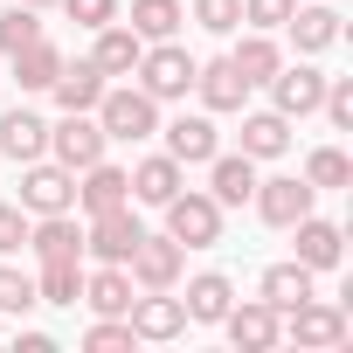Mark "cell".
I'll list each match as a JSON object with an SVG mask.
<instances>
[{
    "instance_id": "ffe728a7",
    "label": "cell",
    "mask_w": 353,
    "mask_h": 353,
    "mask_svg": "<svg viewBox=\"0 0 353 353\" xmlns=\"http://www.w3.org/2000/svg\"><path fill=\"white\" fill-rule=\"evenodd\" d=\"M83 305H90L97 319H125V305H132V270H125V263L83 270Z\"/></svg>"
},
{
    "instance_id": "8d00e7d4",
    "label": "cell",
    "mask_w": 353,
    "mask_h": 353,
    "mask_svg": "<svg viewBox=\"0 0 353 353\" xmlns=\"http://www.w3.org/2000/svg\"><path fill=\"white\" fill-rule=\"evenodd\" d=\"M319 111H325V118L346 132V125H353V77H325V97H319Z\"/></svg>"
},
{
    "instance_id": "1f68e13d",
    "label": "cell",
    "mask_w": 353,
    "mask_h": 353,
    "mask_svg": "<svg viewBox=\"0 0 353 353\" xmlns=\"http://www.w3.org/2000/svg\"><path fill=\"white\" fill-rule=\"evenodd\" d=\"M305 181H312L319 194H325V188H346V181H353V159H346L339 145H319V152L305 159Z\"/></svg>"
},
{
    "instance_id": "4316f807",
    "label": "cell",
    "mask_w": 353,
    "mask_h": 353,
    "mask_svg": "<svg viewBox=\"0 0 353 353\" xmlns=\"http://www.w3.org/2000/svg\"><path fill=\"white\" fill-rule=\"evenodd\" d=\"M291 42H298V56H319V49H332L339 42V14L332 8H291Z\"/></svg>"
},
{
    "instance_id": "f546056e",
    "label": "cell",
    "mask_w": 353,
    "mask_h": 353,
    "mask_svg": "<svg viewBox=\"0 0 353 353\" xmlns=\"http://www.w3.org/2000/svg\"><path fill=\"white\" fill-rule=\"evenodd\" d=\"M56 70H63V49L42 35V42H28V49H14V83L21 90H49L56 83Z\"/></svg>"
},
{
    "instance_id": "4dcf8cb0",
    "label": "cell",
    "mask_w": 353,
    "mask_h": 353,
    "mask_svg": "<svg viewBox=\"0 0 353 353\" xmlns=\"http://www.w3.org/2000/svg\"><path fill=\"white\" fill-rule=\"evenodd\" d=\"M35 298H42V305H77V298H83V263H42Z\"/></svg>"
},
{
    "instance_id": "d6a6232c",
    "label": "cell",
    "mask_w": 353,
    "mask_h": 353,
    "mask_svg": "<svg viewBox=\"0 0 353 353\" xmlns=\"http://www.w3.org/2000/svg\"><path fill=\"white\" fill-rule=\"evenodd\" d=\"M28 42H42V8H21V0H14V8L8 14H0V49H28Z\"/></svg>"
},
{
    "instance_id": "484cf974",
    "label": "cell",
    "mask_w": 353,
    "mask_h": 353,
    "mask_svg": "<svg viewBox=\"0 0 353 353\" xmlns=\"http://www.w3.org/2000/svg\"><path fill=\"white\" fill-rule=\"evenodd\" d=\"M312 277H319V270H305L298 256H291V263H270V270H263V284H256V298H263V305H277V312H291L298 298H312Z\"/></svg>"
},
{
    "instance_id": "f1b7e54d",
    "label": "cell",
    "mask_w": 353,
    "mask_h": 353,
    "mask_svg": "<svg viewBox=\"0 0 353 353\" xmlns=\"http://www.w3.org/2000/svg\"><path fill=\"white\" fill-rule=\"evenodd\" d=\"M181 0H132V35L139 42H173L181 35Z\"/></svg>"
},
{
    "instance_id": "277c9868",
    "label": "cell",
    "mask_w": 353,
    "mask_h": 353,
    "mask_svg": "<svg viewBox=\"0 0 353 353\" xmlns=\"http://www.w3.org/2000/svg\"><path fill=\"white\" fill-rule=\"evenodd\" d=\"M21 208L28 215H63L77 208V173L63 159H28L21 166Z\"/></svg>"
},
{
    "instance_id": "d4e9b609",
    "label": "cell",
    "mask_w": 353,
    "mask_h": 353,
    "mask_svg": "<svg viewBox=\"0 0 353 353\" xmlns=\"http://www.w3.org/2000/svg\"><path fill=\"white\" fill-rule=\"evenodd\" d=\"M243 152H250V159L291 152V118H284V111H250V118H243Z\"/></svg>"
},
{
    "instance_id": "ac0fdd59",
    "label": "cell",
    "mask_w": 353,
    "mask_h": 353,
    "mask_svg": "<svg viewBox=\"0 0 353 353\" xmlns=\"http://www.w3.org/2000/svg\"><path fill=\"white\" fill-rule=\"evenodd\" d=\"M208 194H215L222 208H243V201L256 194V159H250V152H215V159H208Z\"/></svg>"
},
{
    "instance_id": "e575fe53",
    "label": "cell",
    "mask_w": 353,
    "mask_h": 353,
    "mask_svg": "<svg viewBox=\"0 0 353 353\" xmlns=\"http://www.w3.org/2000/svg\"><path fill=\"white\" fill-rule=\"evenodd\" d=\"M35 305H42V298H35V277L0 263V312H14V319H21V312H35Z\"/></svg>"
},
{
    "instance_id": "7a4b0ae2",
    "label": "cell",
    "mask_w": 353,
    "mask_h": 353,
    "mask_svg": "<svg viewBox=\"0 0 353 353\" xmlns=\"http://www.w3.org/2000/svg\"><path fill=\"white\" fill-rule=\"evenodd\" d=\"M194 70H201V63H194L181 42H145V56H139L132 77H139V90H145L152 104H173V97L194 90Z\"/></svg>"
},
{
    "instance_id": "44dd1931",
    "label": "cell",
    "mask_w": 353,
    "mask_h": 353,
    "mask_svg": "<svg viewBox=\"0 0 353 353\" xmlns=\"http://www.w3.org/2000/svg\"><path fill=\"white\" fill-rule=\"evenodd\" d=\"M104 83H111V77H104V70H97L90 56H83V63H63L49 90H56V104H63V111H97V97H104Z\"/></svg>"
},
{
    "instance_id": "74e56055",
    "label": "cell",
    "mask_w": 353,
    "mask_h": 353,
    "mask_svg": "<svg viewBox=\"0 0 353 353\" xmlns=\"http://www.w3.org/2000/svg\"><path fill=\"white\" fill-rule=\"evenodd\" d=\"M291 8H298V0H243V21L263 28V35H277V28L291 21Z\"/></svg>"
},
{
    "instance_id": "7402d4cb",
    "label": "cell",
    "mask_w": 353,
    "mask_h": 353,
    "mask_svg": "<svg viewBox=\"0 0 353 353\" xmlns=\"http://www.w3.org/2000/svg\"><path fill=\"white\" fill-rule=\"evenodd\" d=\"M194 90H201L208 111H243V97H250V83H243V70H236L229 56L201 63V70H194Z\"/></svg>"
},
{
    "instance_id": "f35d334b",
    "label": "cell",
    "mask_w": 353,
    "mask_h": 353,
    "mask_svg": "<svg viewBox=\"0 0 353 353\" xmlns=\"http://www.w3.org/2000/svg\"><path fill=\"white\" fill-rule=\"evenodd\" d=\"M28 243V208L21 201H0V256H14Z\"/></svg>"
},
{
    "instance_id": "cb8c5ba5",
    "label": "cell",
    "mask_w": 353,
    "mask_h": 353,
    "mask_svg": "<svg viewBox=\"0 0 353 353\" xmlns=\"http://www.w3.org/2000/svg\"><path fill=\"white\" fill-rule=\"evenodd\" d=\"M49 152V125L35 118V111H8V118H0V159H42Z\"/></svg>"
},
{
    "instance_id": "5bb4252c",
    "label": "cell",
    "mask_w": 353,
    "mask_h": 353,
    "mask_svg": "<svg viewBox=\"0 0 353 353\" xmlns=\"http://www.w3.org/2000/svg\"><path fill=\"white\" fill-rule=\"evenodd\" d=\"M166 152L181 159V166H208V159L222 152V132H215V118H208V111H194V118L181 111V118L166 125Z\"/></svg>"
},
{
    "instance_id": "2e32d148",
    "label": "cell",
    "mask_w": 353,
    "mask_h": 353,
    "mask_svg": "<svg viewBox=\"0 0 353 353\" xmlns=\"http://www.w3.org/2000/svg\"><path fill=\"white\" fill-rule=\"evenodd\" d=\"M181 181H188V166L173 159V152H152V159H139V166H132V201L166 208L173 194H181Z\"/></svg>"
},
{
    "instance_id": "ba28073f",
    "label": "cell",
    "mask_w": 353,
    "mask_h": 353,
    "mask_svg": "<svg viewBox=\"0 0 353 353\" xmlns=\"http://www.w3.org/2000/svg\"><path fill=\"white\" fill-rule=\"evenodd\" d=\"M104 145H111V139H104V125H97L90 111H63V125H49V152H56L70 173H83L90 159H104Z\"/></svg>"
},
{
    "instance_id": "8fae6325",
    "label": "cell",
    "mask_w": 353,
    "mask_h": 353,
    "mask_svg": "<svg viewBox=\"0 0 353 353\" xmlns=\"http://www.w3.org/2000/svg\"><path fill=\"white\" fill-rule=\"evenodd\" d=\"M319 97H325V77H319L312 63H277V77H270V111H284V118H312Z\"/></svg>"
},
{
    "instance_id": "7c38bea8",
    "label": "cell",
    "mask_w": 353,
    "mask_h": 353,
    "mask_svg": "<svg viewBox=\"0 0 353 353\" xmlns=\"http://www.w3.org/2000/svg\"><path fill=\"white\" fill-rule=\"evenodd\" d=\"M125 319H132L139 339H181V332H188V305L173 298V291H145V298H132Z\"/></svg>"
},
{
    "instance_id": "52a82bcc",
    "label": "cell",
    "mask_w": 353,
    "mask_h": 353,
    "mask_svg": "<svg viewBox=\"0 0 353 353\" xmlns=\"http://www.w3.org/2000/svg\"><path fill=\"white\" fill-rule=\"evenodd\" d=\"M256 215L270 222V229H291L298 215H312V201H319V188L305 181V173H277V181H256Z\"/></svg>"
},
{
    "instance_id": "836d02e7",
    "label": "cell",
    "mask_w": 353,
    "mask_h": 353,
    "mask_svg": "<svg viewBox=\"0 0 353 353\" xmlns=\"http://www.w3.org/2000/svg\"><path fill=\"white\" fill-rule=\"evenodd\" d=\"M132 346H139L132 319H97V325L83 332V353H132Z\"/></svg>"
},
{
    "instance_id": "603a6c76",
    "label": "cell",
    "mask_w": 353,
    "mask_h": 353,
    "mask_svg": "<svg viewBox=\"0 0 353 353\" xmlns=\"http://www.w3.org/2000/svg\"><path fill=\"white\" fill-rule=\"evenodd\" d=\"M188 325H222V312L236 305V284L222 277V270H201V277H188Z\"/></svg>"
},
{
    "instance_id": "ab89813d",
    "label": "cell",
    "mask_w": 353,
    "mask_h": 353,
    "mask_svg": "<svg viewBox=\"0 0 353 353\" xmlns=\"http://www.w3.org/2000/svg\"><path fill=\"white\" fill-rule=\"evenodd\" d=\"M56 8H70L77 28H104V21H118V0H56Z\"/></svg>"
},
{
    "instance_id": "8992f818",
    "label": "cell",
    "mask_w": 353,
    "mask_h": 353,
    "mask_svg": "<svg viewBox=\"0 0 353 353\" xmlns=\"http://www.w3.org/2000/svg\"><path fill=\"white\" fill-rule=\"evenodd\" d=\"M181 263H188V250L173 236H139V250L125 256V270H132L139 291H173V284H181Z\"/></svg>"
},
{
    "instance_id": "83f0119b",
    "label": "cell",
    "mask_w": 353,
    "mask_h": 353,
    "mask_svg": "<svg viewBox=\"0 0 353 353\" xmlns=\"http://www.w3.org/2000/svg\"><path fill=\"white\" fill-rule=\"evenodd\" d=\"M229 63H236V70H243V83L256 90V83H270V77H277V63H284V49H277V42H270L263 28H250V35L236 42V56H229Z\"/></svg>"
},
{
    "instance_id": "d590c367",
    "label": "cell",
    "mask_w": 353,
    "mask_h": 353,
    "mask_svg": "<svg viewBox=\"0 0 353 353\" xmlns=\"http://www.w3.org/2000/svg\"><path fill=\"white\" fill-rule=\"evenodd\" d=\"M194 21L208 35H236L243 28V0H194Z\"/></svg>"
},
{
    "instance_id": "4fadbf2b",
    "label": "cell",
    "mask_w": 353,
    "mask_h": 353,
    "mask_svg": "<svg viewBox=\"0 0 353 353\" xmlns=\"http://www.w3.org/2000/svg\"><path fill=\"white\" fill-rule=\"evenodd\" d=\"M222 325H229L236 353H270V346H277V305H263V298L229 305V312H222Z\"/></svg>"
},
{
    "instance_id": "b9f144b4",
    "label": "cell",
    "mask_w": 353,
    "mask_h": 353,
    "mask_svg": "<svg viewBox=\"0 0 353 353\" xmlns=\"http://www.w3.org/2000/svg\"><path fill=\"white\" fill-rule=\"evenodd\" d=\"M21 8H56V0H21Z\"/></svg>"
},
{
    "instance_id": "d6986e66",
    "label": "cell",
    "mask_w": 353,
    "mask_h": 353,
    "mask_svg": "<svg viewBox=\"0 0 353 353\" xmlns=\"http://www.w3.org/2000/svg\"><path fill=\"white\" fill-rule=\"evenodd\" d=\"M291 236H298V263H305V270H332V263L346 256V236H339V222L298 215V222H291Z\"/></svg>"
},
{
    "instance_id": "60d3db41",
    "label": "cell",
    "mask_w": 353,
    "mask_h": 353,
    "mask_svg": "<svg viewBox=\"0 0 353 353\" xmlns=\"http://www.w3.org/2000/svg\"><path fill=\"white\" fill-rule=\"evenodd\" d=\"M14 346H21V353H56V339H49V332H21Z\"/></svg>"
},
{
    "instance_id": "e0dca14e",
    "label": "cell",
    "mask_w": 353,
    "mask_h": 353,
    "mask_svg": "<svg viewBox=\"0 0 353 353\" xmlns=\"http://www.w3.org/2000/svg\"><path fill=\"white\" fill-rule=\"evenodd\" d=\"M97 42H90V63L104 70V77H132L139 70V56H145V42L132 35V21H104V28H90Z\"/></svg>"
},
{
    "instance_id": "30bf717a",
    "label": "cell",
    "mask_w": 353,
    "mask_h": 353,
    "mask_svg": "<svg viewBox=\"0 0 353 353\" xmlns=\"http://www.w3.org/2000/svg\"><path fill=\"white\" fill-rule=\"evenodd\" d=\"M21 250H35L42 263H83V222H77V208H63V215H35Z\"/></svg>"
},
{
    "instance_id": "3957f363",
    "label": "cell",
    "mask_w": 353,
    "mask_h": 353,
    "mask_svg": "<svg viewBox=\"0 0 353 353\" xmlns=\"http://www.w3.org/2000/svg\"><path fill=\"white\" fill-rule=\"evenodd\" d=\"M166 236L181 243V250H208V243H222V201L181 188V194L166 201Z\"/></svg>"
},
{
    "instance_id": "6da1fadb",
    "label": "cell",
    "mask_w": 353,
    "mask_h": 353,
    "mask_svg": "<svg viewBox=\"0 0 353 353\" xmlns=\"http://www.w3.org/2000/svg\"><path fill=\"white\" fill-rule=\"evenodd\" d=\"M90 118L104 125V139H125V145H139V139L159 132V104H152L139 83H104V97H97Z\"/></svg>"
},
{
    "instance_id": "9c48e42d",
    "label": "cell",
    "mask_w": 353,
    "mask_h": 353,
    "mask_svg": "<svg viewBox=\"0 0 353 353\" xmlns=\"http://www.w3.org/2000/svg\"><path fill=\"white\" fill-rule=\"evenodd\" d=\"M139 215H132V201L125 208H104V215H90V229H83V250L97 256V263H125L132 250H139Z\"/></svg>"
},
{
    "instance_id": "5b68a950",
    "label": "cell",
    "mask_w": 353,
    "mask_h": 353,
    "mask_svg": "<svg viewBox=\"0 0 353 353\" xmlns=\"http://www.w3.org/2000/svg\"><path fill=\"white\" fill-rule=\"evenodd\" d=\"M277 339H298V346H339V339H346V305L298 298L291 312H277Z\"/></svg>"
},
{
    "instance_id": "9a60e30c",
    "label": "cell",
    "mask_w": 353,
    "mask_h": 353,
    "mask_svg": "<svg viewBox=\"0 0 353 353\" xmlns=\"http://www.w3.org/2000/svg\"><path fill=\"white\" fill-rule=\"evenodd\" d=\"M132 201V173L111 166V159H90L83 166V188H77V208L83 215H104V208H125Z\"/></svg>"
}]
</instances>
